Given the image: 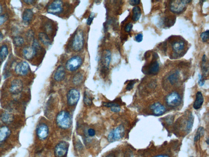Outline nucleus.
<instances>
[{
  "instance_id": "2eb2a0df",
  "label": "nucleus",
  "mask_w": 209,
  "mask_h": 157,
  "mask_svg": "<svg viewBox=\"0 0 209 157\" xmlns=\"http://www.w3.org/2000/svg\"><path fill=\"white\" fill-rule=\"evenodd\" d=\"M150 109L153 114L157 116L162 115L166 111V108L159 102H156L150 106Z\"/></svg>"
},
{
  "instance_id": "393cba45",
  "label": "nucleus",
  "mask_w": 209,
  "mask_h": 157,
  "mask_svg": "<svg viewBox=\"0 0 209 157\" xmlns=\"http://www.w3.org/2000/svg\"><path fill=\"white\" fill-rule=\"evenodd\" d=\"M179 78V73L178 71L175 72L169 76L168 79L171 85H174L177 83Z\"/></svg>"
},
{
  "instance_id": "423d86ee",
  "label": "nucleus",
  "mask_w": 209,
  "mask_h": 157,
  "mask_svg": "<svg viewBox=\"0 0 209 157\" xmlns=\"http://www.w3.org/2000/svg\"><path fill=\"white\" fill-rule=\"evenodd\" d=\"M64 11V2L61 1H53L48 6L47 12L53 15H58Z\"/></svg>"
},
{
  "instance_id": "9d476101",
  "label": "nucleus",
  "mask_w": 209,
  "mask_h": 157,
  "mask_svg": "<svg viewBox=\"0 0 209 157\" xmlns=\"http://www.w3.org/2000/svg\"><path fill=\"white\" fill-rule=\"evenodd\" d=\"M30 69L29 64L26 61H23L18 63L15 68V72L20 76L26 75Z\"/></svg>"
},
{
  "instance_id": "7ed1b4c3",
  "label": "nucleus",
  "mask_w": 209,
  "mask_h": 157,
  "mask_svg": "<svg viewBox=\"0 0 209 157\" xmlns=\"http://www.w3.org/2000/svg\"><path fill=\"white\" fill-rule=\"evenodd\" d=\"M191 2V1H172L170 2V9L171 12L175 14H180L185 10L187 5Z\"/></svg>"
},
{
  "instance_id": "ddd939ff",
  "label": "nucleus",
  "mask_w": 209,
  "mask_h": 157,
  "mask_svg": "<svg viewBox=\"0 0 209 157\" xmlns=\"http://www.w3.org/2000/svg\"><path fill=\"white\" fill-rule=\"evenodd\" d=\"M37 136L41 140L46 139L49 135L48 127L44 123H41L37 127Z\"/></svg>"
},
{
  "instance_id": "1a4fd4ad",
  "label": "nucleus",
  "mask_w": 209,
  "mask_h": 157,
  "mask_svg": "<svg viewBox=\"0 0 209 157\" xmlns=\"http://www.w3.org/2000/svg\"><path fill=\"white\" fill-rule=\"evenodd\" d=\"M69 144L65 141H62L56 145L55 148V155L56 157H63L68 152Z\"/></svg>"
},
{
  "instance_id": "9b49d317",
  "label": "nucleus",
  "mask_w": 209,
  "mask_h": 157,
  "mask_svg": "<svg viewBox=\"0 0 209 157\" xmlns=\"http://www.w3.org/2000/svg\"><path fill=\"white\" fill-rule=\"evenodd\" d=\"M23 89V83L20 79H15L11 82L10 87V92L13 95L20 93Z\"/></svg>"
},
{
  "instance_id": "09e8293b",
  "label": "nucleus",
  "mask_w": 209,
  "mask_h": 157,
  "mask_svg": "<svg viewBox=\"0 0 209 157\" xmlns=\"http://www.w3.org/2000/svg\"><path fill=\"white\" fill-rule=\"evenodd\" d=\"M206 142H207V145H209V139L207 140H206Z\"/></svg>"
},
{
  "instance_id": "58836bf2",
  "label": "nucleus",
  "mask_w": 209,
  "mask_h": 157,
  "mask_svg": "<svg viewBox=\"0 0 209 157\" xmlns=\"http://www.w3.org/2000/svg\"><path fill=\"white\" fill-rule=\"evenodd\" d=\"M135 41H136L137 42L140 43V42H141L142 41H143V34H141V33H139V34H138L135 36Z\"/></svg>"
},
{
  "instance_id": "37998d69",
  "label": "nucleus",
  "mask_w": 209,
  "mask_h": 157,
  "mask_svg": "<svg viewBox=\"0 0 209 157\" xmlns=\"http://www.w3.org/2000/svg\"><path fill=\"white\" fill-rule=\"evenodd\" d=\"M88 134L89 136L90 137H93L96 134V132L95 130L92 129V128H90L88 130Z\"/></svg>"
},
{
  "instance_id": "8fccbe9b",
  "label": "nucleus",
  "mask_w": 209,
  "mask_h": 157,
  "mask_svg": "<svg viewBox=\"0 0 209 157\" xmlns=\"http://www.w3.org/2000/svg\"><path fill=\"white\" fill-rule=\"evenodd\" d=\"M193 157V156H190V157Z\"/></svg>"
},
{
  "instance_id": "ea45409f",
  "label": "nucleus",
  "mask_w": 209,
  "mask_h": 157,
  "mask_svg": "<svg viewBox=\"0 0 209 157\" xmlns=\"http://www.w3.org/2000/svg\"><path fill=\"white\" fill-rule=\"evenodd\" d=\"M205 82V80L202 78V76L201 74L198 75V84L200 86L202 87L204 84Z\"/></svg>"
},
{
  "instance_id": "f03ea898",
  "label": "nucleus",
  "mask_w": 209,
  "mask_h": 157,
  "mask_svg": "<svg viewBox=\"0 0 209 157\" xmlns=\"http://www.w3.org/2000/svg\"><path fill=\"white\" fill-rule=\"evenodd\" d=\"M84 39L83 33L81 30H77L73 36L72 42V47L73 51H80L83 48Z\"/></svg>"
},
{
  "instance_id": "f704fd0d",
  "label": "nucleus",
  "mask_w": 209,
  "mask_h": 157,
  "mask_svg": "<svg viewBox=\"0 0 209 157\" xmlns=\"http://www.w3.org/2000/svg\"><path fill=\"white\" fill-rule=\"evenodd\" d=\"M104 106L107 107H113L120 106L118 104L115 102H104Z\"/></svg>"
},
{
  "instance_id": "20e7f679",
  "label": "nucleus",
  "mask_w": 209,
  "mask_h": 157,
  "mask_svg": "<svg viewBox=\"0 0 209 157\" xmlns=\"http://www.w3.org/2000/svg\"><path fill=\"white\" fill-rule=\"evenodd\" d=\"M82 64V60L79 56H73L67 61L66 69L70 72H73L79 69Z\"/></svg>"
},
{
  "instance_id": "49530a36",
  "label": "nucleus",
  "mask_w": 209,
  "mask_h": 157,
  "mask_svg": "<svg viewBox=\"0 0 209 157\" xmlns=\"http://www.w3.org/2000/svg\"><path fill=\"white\" fill-rule=\"evenodd\" d=\"M3 34H2V33H1V32H0V42L2 41V40L3 39Z\"/></svg>"
},
{
  "instance_id": "f3484780",
  "label": "nucleus",
  "mask_w": 209,
  "mask_h": 157,
  "mask_svg": "<svg viewBox=\"0 0 209 157\" xmlns=\"http://www.w3.org/2000/svg\"><path fill=\"white\" fill-rule=\"evenodd\" d=\"M10 134L11 131L7 126H3L0 128V145L8 138Z\"/></svg>"
},
{
  "instance_id": "a19ab883",
  "label": "nucleus",
  "mask_w": 209,
  "mask_h": 157,
  "mask_svg": "<svg viewBox=\"0 0 209 157\" xmlns=\"http://www.w3.org/2000/svg\"><path fill=\"white\" fill-rule=\"evenodd\" d=\"M140 3V1L139 0H131V1H129V3L132 6H136V5L139 4Z\"/></svg>"
},
{
  "instance_id": "dca6fc26",
  "label": "nucleus",
  "mask_w": 209,
  "mask_h": 157,
  "mask_svg": "<svg viewBox=\"0 0 209 157\" xmlns=\"http://www.w3.org/2000/svg\"><path fill=\"white\" fill-rule=\"evenodd\" d=\"M159 70V64L158 61H152L148 65L147 73L149 75H156Z\"/></svg>"
},
{
  "instance_id": "6e6552de",
  "label": "nucleus",
  "mask_w": 209,
  "mask_h": 157,
  "mask_svg": "<svg viewBox=\"0 0 209 157\" xmlns=\"http://www.w3.org/2000/svg\"><path fill=\"white\" fill-rule=\"evenodd\" d=\"M68 103L70 106H73L78 103L80 97L79 91L76 89L69 90L67 94Z\"/></svg>"
},
{
  "instance_id": "bb28decb",
  "label": "nucleus",
  "mask_w": 209,
  "mask_h": 157,
  "mask_svg": "<svg viewBox=\"0 0 209 157\" xmlns=\"http://www.w3.org/2000/svg\"><path fill=\"white\" fill-rule=\"evenodd\" d=\"M207 56L206 55H204L202 57V69L204 74L206 75L208 73V65L207 63Z\"/></svg>"
},
{
  "instance_id": "4be33fe9",
  "label": "nucleus",
  "mask_w": 209,
  "mask_h": 157,
  "mask_svg": "<svg viewBox=\"0 0 209 157\" xmlns=\"http://www.w3.org/2000/svg\"><path fill=\"white\" fill-rule=\"evenodd\" d=\"M141 15V9L139 6H135L132 9V19L133 21L136 22L139 20Z\"/></svg>"
},
{
  "instance_id": "e433bc0d",
  "label": "nucleus",
  "mask_w": 209,
  "mask_h": 157,
  "mask_svg": "<svg viewBox=\"0 0 209 157\" xmlns=\"http://www.w3.org/2000/svg\"><path fill=\"white\" fill-rule=\"evenodd\" d=\"M8 19V16L6 15L0 16V25H2Z\"/></svg>"
},
{
  "instance_id": "4c0bfd02",
  "label": "nucleus",
  "mask_w": 209,
  "mask_h": 157,
  "mask_svg": "<svg viewBox=\"0 0 209 157\" xmlns=\"http://www.w3.org/2000/svg\"><path fill=\"white\" fill-rule=\"evenodd\" d=\"M133 24L131 23H129L125 26L124 30L126 33H130L132 29Z\"/></svg>"
},
{
  "instance_id": "a211bd4d",
  "label": "nucleus",
  "mask_w": 209,
  "mask_h": 157,
  "mask_svg": "<svg viewBox=\"0 0 209 157\" xmlns=\"http://www.w3.org/2000/svg\"><path fill=\"white\" fill-rule=\"evenodd\" d=\"M65 76V69L62 65H60L56 69L54 76V78L57 82H60L64 80Z\"/></svg>"
},
{
  "instance_id": "72a5a7b5",
  "label": "nucleus",
  "mask_w": 209,
  "mask_h": 157,
  "mask_svg": "<svg viewBox=\"0 0 209 157\" xmlns=\"http://www.w3.org/2000/svg\"><path fill=\"white\" fill-rule=\"evenodd\" d=\"M136 80H133L130 81V82H129L128 84L127 85V87H126V89L127 91H130V90L132 89L135 86V83H136Z\"/></svg>"
},
{
  "instance_id": "f8f14e48",
  "label": "nucleus",
  "mask_w": 209,
  "mask_h": 157,
  "mask_svg": "<svg viewBox=\"0 0 209 157\" xmlns=\"http://www.w3.org/2000/svg\"><path fill=\"white\" fill-rule=\"evenodd\" d=\"M171 48L174 52L177 54L182 52L185 48V42L182 39H176L171 43Z\"/></svg>"
},
{
  "instance_id": "c756f323",
  "label": "nucleus",
  "mask_w": 209,
  "mask_h": 157,
  "mask_svg": "<svg viewBox=\"0 0 209 157\" xmlns=\"http://www.w3.org/2000/svg\"><path fill=\"white\" fill-rule=\"evenodd\" d=\"M83 101L85 105H90L92 104V99L88 92H85L83 97Z\"/></svg>"
},
{
  "instance_id": "b1692460",
  "label": "nucleus",
  "mask_w": 209,
  "mask_h": 157,
  "mask_svg": "<svg viewBox=\"0 0 209 157\" xmlns=\"http://www.w3.org/2000/svg\"><path fill=\"white\" fill-rule=\"evenodd\" d=\"M39 38L41 42L46 46L51 45V42L48 36L46 33H41L39 34Z\"/></svg>"
},
{
  "instance_id": "f257e3e1",
  "label": "nucleus",
  "mask_w": 209,
  "mask_h": 157,
  "mask_svg": "<svg viewBox=\"0 0 209 157\" xmlns=\"http://www.w3.org/2000/svg\"><path fill=\"white\" fill-rule=\"evenodd\" d=\"M56 122L59 127L62 129H68L71 126L72 120L70 114L66 111L60 112L57 116Z\"/></svg>"
},
{
  "instance_id": "aec40b11",
  "label": "nucleus",
  "mask_w": 209,
  "mask_h": 157,
  "mask_svg": "<svg viewBox=\"0 0 209 157\" xmlns=\"http://www.w3.org/2000/svg\"><path fill=\"white\" fill-rule=\"evenodd\" d=\"M111 60V52L109 50H107L104 52L103 56V65L104 69H109V65Z\"/></svg>"
},
{
  "instance_id": "a18cd8bd",
  "label": "nucleus",
  "mask_w": 209,
  "mask_h": 157,
  "mask_svg": "<svg viewBox=\"0 0 209 157\" xmlns=\"http://www.w3.org/2000/svg\"><path fill=\"white\" fill-rule=\"evenodd\" d=\"M153 157H170L168 155H157V156H154Z\"/></svg>"
},
{
  "instance_id": "0eeeda50",
  "label": "nucleus",
  "mask_w": 209,
  "mask_h": 157,
  "mask_svg": "<svg viewBox=\"0 0 209 157\" xmlns=\"http://www.w3.org/2000/svg\"><path fill=\"white\" fill-rule=\"evenodd\" d=\"M166 101L169 106L176 107L180 105L181 99L178 92H174L167 96L166 97Z\"/></svg>"
},
{
  "instance_id": "39448f33",
  "label": "nucleus",
  "mask_w": 209,
  "mask_h": 157,
  "mask_svg": "<svg viewBox=\"0 0 209 157\" xmlns=\"http://www.w3.org/2000/svg\"><path fill=\"white\" fill-rule=\"evenodd\" d=\"M124 135V127L121 125L109 132L108 137V141L109 142L118 141L122 139Z\"/></svg>"
},
{
  "instance_id": "a878e982",
  "label": "nucleus",
  "mask_w": 209,
  "mask_h": 157,
  "mask_svg": "<svg viewBox=\"0 0 209 157\" xmlns=\"http://www.w3.org/2000/svg\"><path fill=\"white\" fill-rule=\"evenodd\" d=\"M83 75L82 73L78 72L73 77V84L75 85H78L81 84L83 82Z\"/></svg>"
},
{
  "instance_id": "79ce46f5",
  "label": "nucleus",
  "mask_w": 209,
  "mask_h": 157,
  "mask_svg": "<svg viewBox=\"0 0 209 157\" xmlns=\"http://www.w3.org/2000/svg\"><path fill=\"white\" fill-rule=\"evenodd\" d=\"M111 110L113 112H119L121 110L120 106L113 107L111 108Z\"/></svg>"
},
{
  "instance_id": "cd10ccee",
  "label": "nucleus",
  "mask_w": 209,
  "mask_h": 157,
  "mask_svg": "<svg viewBox=\"0 0 209 157\" xmlns=\"http://www.w3.org/2000/svg\"><path fill=\"white\" fill-rule=\"evenodd\" d=\"M1 120L5 123H9L12 121L13 117L11 114L7 113H4L2 114L1 117Z\"/></svg>"
},
{
  "instance_id": "5701e85b",
  "label": "nucleus",
  "mask_w": 209,
  "mask_h": 157,
  "mask_svg": "<svg viewBox=\"0 0 209 157\" xmlns=\"http://www.w3.org/2000/svg\"><path fill=\"white\" fill-rule=\"evenodd\" d=\"M8 48L6 45H3L0 49V62H2L7 57L8 54Z\"/></svg>"
},
{
  "instance_id": "c85d7f7f",
  "label": "nucleus",
  "mask_w": 209,
  "mask_h": 157,
  "mask_svg": "<svg viewBox=\"0 0 209 157\" xmlns=\"http://www.w3.org/2000/svg\"><path fill=\"white\" fill-rule=\"evenodd\" d=\"M205 130L203 127H200L197 130L195 136H194V141H198L204 134Z\"/></svg>"
},
{
  "instance_id": "de8ad7c7",
  "label": "nucleus",
  "mask_w": 209,
  "mask_h": 157,
  "mask_svg": "<svg viewBox=\"0 0 209 157\" xmlns=\"http://www.w3.org/2000/svg\"><path fill=\"white\" fill-rule=\"evenodd\" d=\"M2 6L1 4H0V15L2 13Z\"/></svg>"
},
{
  "instance_id": "473e14b6",
  "label": "nucleus",
  "mask_w": 209,
  "mask_h": 157,
  "mask_svg": "<svg viewBox=\"0 0 209 157\" xmlns=\"http://www.w3.org/2000/svg\"><path fill=\"white\" fill-rule=\"evenodd\" d=\"M209 30H207L204 32H203L201 34L200 37L202 39V42L204 43L207 42L209 39Z\"/></svg>"
},
{
  "instance_id": "412c9836",
  "label": "nucleus",
  "mask_w": 209,
  "mask_h": 157,
  "mask_svg": "<svg viewBox=\"0 0 209 157\" xmlns=\"http://www.w3.org/2000/svg\"><path fill=\"white\" fill-rule=\"evenodd\" d=\"M33 14L30 9H26L23 14V20L25 23H29L33 19Z\"/></svg>"
},
{
  "instance_id": "6ab92c4d",
  "label": "nucleus",
  "mask_w": 209,
  "mask_h": 157,
  "mask_svg": "<svg viewBox=\"0 0 209 157\" xmlns=\"http://www.w3.org/2000/svg\"><path fill=\"white\" fill-rule=\"evenodd\" d=\"M204 102V98L202 92L198 91L196 95V99L193 105V107L196 110L200 109Z\"/></svg>"
},
{
  "instance_id": "2f4dec72",
  "label": "nucleus",
  "mask_w": 209,
  "mask_h": 157,
  "mask_svg": "<svg viewBox=\"0 0 209 157\" xmlns=\"http://www.w3.org/2000/svg\"><path fill=\"white\" fill-rule=\"evenodd\" d=\"M193 125V117L192 114L189 116V119L187 122L186 127V130L189 132L192 129V127Z\"/></svg>"
},
{
  "instance_id": "4468645a",
  "label": "nucleus",
  "mask_w": 209,
  "mask_h": 157,
  "mask_svg": "<svg viewBox=\"0 0 209 157\" xmlns=\"http://www.w3.org/2000/svg\"><path fill=\"white\" fill-rule=\"evenodd\" d=\"M37 52V48L34 46H27L23 50V56L27 60H31L35 56Z\"/></svg>"
},
{
  "instance_id": "c9c22d12",
  "label": "nucleus",
  "mask_w": 209,
  "mask_h": 157,
  "mask_svg": "<svg viewBox=\"0 0 209 157\" xmlns=\"http://www.w3.org/2000/svg\"><path fill=\"white\" fill-rule=\"evenodd\" d=\"M95 17V14L93 13H91L87 20V25H91V24H92L93 20V19Z\"/></svg>"
},
{
  "instance_id": "c03bdc74",
  "label": "nucleus",
  "mask_w": 209,
  "mask_h": 157,
  "mask_svg": "<svg viewBox=\"0 0 209 157\" xmlns=\"http://www.w3.org/2000/svg\"><path fill=\"white\" fill-rule=\"evenodd\" d=\"M24 1L25 3L29 5L32 4H33L35 2V1H33V0H26V1Z\"/></svg>"
},
{
  "instance_id": "7c9ffc66",
  "label": "nucleus",
  "mask_w": 209,
  "mask_h": 157,
  "mask_svg": "<svg viewBox=\"0 0 209 157\" xmlns=\"http://www.w3.org/2000/svg\"><path fill=\"white\" fill-rule=\"evenodd\" d=\"M24 43V40L23 37L20 36H17L13 39V43L16 46H22Z\"/></svg>"
}]
</instances>
